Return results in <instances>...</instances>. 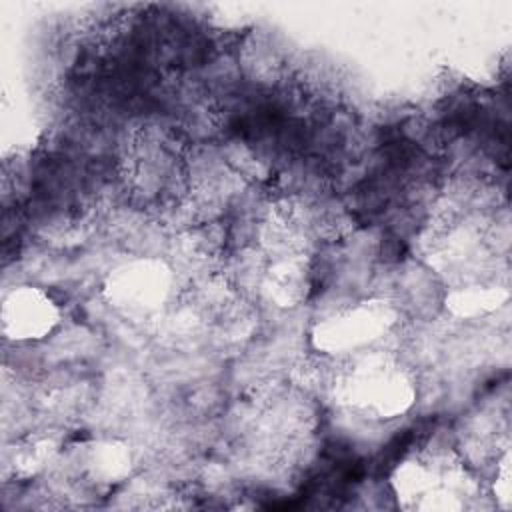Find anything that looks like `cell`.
I'll use <instances>...</instances> for the list:
<instances>
[{
  "instance_id": "6da1fadb",
  "label": "cell",
  "mask_w": 512,
  "mask_h": 512,
  "mask_svg": "<svg viewBox=\"0 0 512 512\" xmlns=\"http://www.w3.org/2000/svg\"><path fill=\"white\" fill-rule=\"evenodd\" d=\"M344 400L366 418L390 420L414 402V384L392 358L364 354L350 364L342 378Z\"/></svg>"
},
{
  "instance_id": "7a4b0ae2",
  "label": "cell",
  "mask_w": 512,
  "mask_h": 512,
  "mask_svg": "<svg viewBox=\"0 0 512 512\" xmlns=\"http://www.w3.org/2000/svg\"><path fill=\"white\" fill-rule=\"evenodd\" d=\"M394 318V310L384 302H360L318 324L314 344L328 354L360 352L386 336Z\"/></svg>"
},
{
  "instance_id": "3957f363",
  "label": "cell",
  "mask_w": 512,
  "mask_h": 512,
  "mask_svg": "<svg viewBox=\"0 0 512 512\" xmlns=\"http://www.w3.org/2000/svg\"><path fill=\"white\" fill-rule=\"evenodd\" d=\"M170 270L158 260H134L118 266L106 280L108 302L130 316L160 310L170 294Z\"/></svg>"
},
{
  "instance_id": "277c9868",
  "label": "cell",
  "mask_w": 512,
  "mask_h": 512,
  "mask_svg": "<svg viewBox=\"0 0 512 512\" xmlns=\"http://www.w3.org/2000/svg\"><path fill=\"white\" fill-rule=\"evenodd\" d=\"M60 312L54 300L40 288L18 286L2 302V332L14 342L46 338L58 324Z\"/></svg>"
},
{
  "instance_id": "5b68a950",
  "label": "cell",
  "mask_w": 512,
  "mask_h": 512,
  "mask_svg": "<svg viewBox=\"0 0 512 512\" xmlns=\"http://www.w3.org/2000/svg\"><path fill=\"white\" fill-rule=\"evenodd\" d=\"M130 466V454L124 448H118L112 442L92 444L86 452L84 468L100 482H114L122 474H126Z\"/></svg>"
},
{
  "instance_id": "8992f818",
  "label": "cell",
  "mask_w": 512,
  "mask_h": 512,
  "mask_svg": "<svg viewBox=\"0 0 512 512\" xmlns=\"http://www.w3.org/2000/svg\"><path fill=\"white\" fill-rule=\"evenodd\" d=\"M52 452H54V448H52L50 440H30L14 454V468L28 472V474L36 472L50 460Z\"/></svg>"
}]
</instances>
